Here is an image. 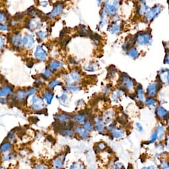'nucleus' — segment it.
Segmentation results:
<instances>
[{
    "mask_svg": "<svg viewBox=\"0 0 169 169\" xmlns=\"http://www.w3.org/2000/svg\"><path fill=\"white\" fill-rule=\"evenodd\" d=\"M35 169H44V168H43V166L40 165V166H37V167L35 168Z\"/></svg>",
    "mask_w": 169,
    "mask_h": 169,
    "instance_id": "nucleus-60",
    "label": "nucleus"
},
{
    "mask_svg": "<svg viewBox=\"0 0 169 169\" xmlns=\"http://www.w3.org/2000/svg\"><path fill=\"white\" fill-rule=\"evenodd\" d=\"M8 19V17L6 14V13L3 12V11H1V13H0V20H1V23L6 21Z\"/></svg>",
    "mask_w": 169,
    "mask_h": 169,
    "instance_id": "nucleus-41",
    "label": "nucleus"
},
{
    "mask_svg": "<svg viewBox=\"0 0 169 169\" xmlns=\"http://www.w3.org/2000/svg\"><path fill=\"white\" fill-rule=\"evenodd\" d=\"M86 117V116L85 115L80 113V114L74 115L73 116H72V119L75 122H77L78 123H82L85 121Z\"/></svg>",
    "mask_w": 169,
    "mask_h": 169,
    "instance_id": "nucleus-23",
    "label": "nucleus"
},
{
    "mask_svg": "<svg viewBox=\"0 0 169 169\" xmlns=\"http://www.w3.org/2000/svg\"><path fill=\"white\" fill-rule=\"evenodd\" d=\"M162 9H163L162 6L159 4L155 5L153 8L148 11L145 14L146 19L149 21H151L159 15V13L161 12Z\"/></svg>",
    "mask_w": 169,
    "mask_h": 169,
    "instance_id": "nucleus-3",
    "label": "nucleus"
},
{
    "mask_svg": "<svg viewBox=\"0 0 169 169\" xmlns=\"http://www.w3.org/2000/svg\"><path fill=\"white\" fill-rule=\"evenodd\" d=\"M5 45V40L3 38V37H1V48L3 47V46Z\"/></svg>",
    "mask_w": 169,
    "mask_h": 169,
    "instance_id": "nucleus-55",
    "label": "nucleus"
},
{
    "mask_svg": "<svg viewBox=\"0 0 169 169\" xmlns=\"http://www.w3.org/2000/svg\"><path fill=\"white\" fill-rule=\"evenodd\" d=\"M70 76L72 80L74 82H78L80 80V74L79 72L76 70H74L71 72Z\"/></svg>",
    "mask_w": 169,
    "mask_h": 169,
    "instance_id": "nucleus-27",
    "label": "nucleus"
},
{
    "mask_svg": "<svg viewBox=\"0 0 169 169\" xmlns=\"http://www.w3.org/2000/svg\"><path fill=\"white\" fill-rule=\"evenodd\" d=\"M121 91L119 90H115L114 92H113V94H112V99L113 100L115 101V102H117V99H118V98L121 96Z\"/></svg>",
    "mask_w": 169,
    "mask_h": 169,
    "instance_id": "nucleus-33",
    "label": "nucleus"
},
{
    "mask_svg": "<svg viewBox=\"0 0 169 169\" xmlns=\"http://www.w3.org/2000/svg\"><path fill=\"white\" fill-rule=\"evenodd\" d=\"M157 133L158 135V141H161L165 135V127L163 125H159L157 127Z\"/></svg>",
    "mask_w": 169,
    "mask_h": 169,
    "instance_id": "nucleus-16",
    "label": "nucleus"
},
{
    "mask_svg": "<svg viewBox=\"0 0 169 169\" xmlns=\"http://www.w3.org/2000/svg\"><path fill=\"white\" fill-rule=\"evenodd\" d=\"M120 86L121 90H125L127 91H132L135 86L134 81L127 74H122L120 78Z\"/></svg>",
    "mask_w": 169,
    "mask_h": 169,
    "instance_id": "nucleus-1",
    "label": "nucleus"
},
{
    "mask_svg": "<svg viewBox=\"0 0 169 169\" xmlns=\"http://www.w3.org/2000/svg\"><path fill=\"white\" fill-rule=\"evenodd\" d=\"M156 113L157 115V117L160 119H164L168 117L169 112L166 111L163 107L161 106H159L157 108Z\"/></svg>",
    "mask_w": 169,
    "mask_h": 169,
    "instance_id": "nucleus-8",
    "label": "nucleus"
},
{
    "mask_svg": "<svg viewBox=\"0 0 169 169\" xmlns=\"http://www.w3.org/2000/svg\"><path fill=\"white\" fill-rule=\"evenodd\" d=\"M45 105L43 99L36 96L32 98L31 108H33V110L36 111H42L43 108H45Z\"/></svg>",
    "mask_w": 169,
    "mask_h": 169,
    "instance_id": "nucleus-4",
    "label": "nucleus"
},
{
    "mask_svg": "<svg viewBox=\"0 0 169 169\" xmlns=\"http://www.w3.org/2000/svg\"><path fill=\"white\" fill-rule=\"evenodd\" d=\"M34 57L39 61H43L47 59V52L43 49L42 46L39 45L37 47L36 50L34 52Z\"/></svg>",
    "mask_w": 169,
    "mask_h": 169,
    "instance_id": "nucleus-6",
    "label": "nucleus"
},
{
    "mask_svg": "<svg viewBox=\"0 0 169 169\" xmlns=\"http://www.w3.org/2000/svg\"><path fill=\"white\" fill-rule=\"evenodd\" d=\"M141 169H159V168L155 165H149L147 166H144V167H143Z\"/></svg>",
    "mask_w": 169,
    "mask_h": 169,
    "instance_id": "nucleus-49",
    "label": "nucleus"
},
{
    "mask_svg": "<svg viewBox=\"0 0 169 169\" xmlns=\"http://www.w3.org/2000/svg\"><path fill=\"white\" fill-rule=\"evenodd\" d=\"M95 127L97 130H98L99 132H101L103 130V122L102 120H101V118H97L95 121Z\"/></svg>",
    "mask_w": 169,
    "mask_h": 169,
    "instance_id": "nucleus-25",
    "label": "nucleus"
},
{
    "mask_svg": "<svg viewBox=\"0 0 169 169\" xmlns=\"http://www.w3.org/2000/svg\"><path fill=\"white\" fill-rule=\"evenodd\" d=\"M159 169H169V161L167 159H162L159 164Z\"/></svg>",
    "mask_w": 169,
    "mask_h": 169,
    "instance_id": "nucleus-29",
    "label": "nucleus"
},
{
    "mask_svg": "<svg viewBox=\"0 0 169 169\" xmlns=\"http://www.w3.org/2000/svg\"><path fill=\"white\" fill-rule=\"evenodd\" d=\"M164 63L166 64H169V53L168 54H166L165 59H164Z\"/></svg>",
    "mask_w": 169,
    "mask_h": 169,
    "instance_id": "nucleus-54",
    "label": "nucleus"
},
{
    "mask_svg": "<svg viewBox=\"0 0 169 169\" xmlns=\"http://www.w3.org/2000/svg\"><path fill=\"white\" fill-rule=\"evenodd\" d=\"M168 3L169 4V1H168Z\"/></svg>",
    "mask_w": 169,
    "mask_h": 169,
    "instance_id": "nucleus-61",
    "label": "nucleus"
},
{
    "mask_svg": "<svg viewBox=\"0 0 169 169\" xmlns=\"http://www.w3.org/2000/svg\"><path fill=\"white\" fill-rule=\"evenodd\" d=\"M52 75V72L49 68H46L45 72H44L43 74H42V76L44 78V79L47 80L48 78H50V76Z\"/></svg>",
    "mask_w": 169,
    "mask_h": 169,
    "instance_id": "nucleus-32",
    "label": "nucleus"
},
{
    "mask_svg": "<svg viewBox=\"0 0 169 169\" xmlns=\"http://www.w3.org/2000/svg\"><path fill=\"white\" fill-rule=\"evenodd\" d=\"M155 103H156L155 99L152 98H148L146 99V101H145V103L147 104V106H152V105H154V104H155Z\"/></svg>",
    "mask_w": 169,
    "mask_h": 169,
    "instance_id": "nucleus-43",
    "label": "nucleus"
},
{
    "mask_svg": "<svg viewBox=\"0 0 169 169\" xmlns=\"http://www.w3.org/2000/svg\"><path fill=\"white\" fill-rule=\"evenodd\" d=\"M127 169H133V166H132V164H129L128 166H127Z\"/></svg>",
    "mask_w": 169,
    "mask_h": 169,
    "instance_id": "nucleus-59",
    "label": "nucleus"
},
{
    "mask_svg": "<svg viewBox=\"0 0 169 169\" xmlns=\"http://www.w3.org/2000/svg\"><path fill=\"white\" fill-rule=\"evenodd\" d=\"M54 117L57 121L63 123L70 122V121H69L70 118H69L68 114H66V113H63V114L61 115H55Z\"/></svg>",
    "mask_w": 169,
    "mask_h": 169,
    "instance_id": "nucleus-14",
    "label": "nucleus"
},
{
    "mask_svg": "<svg viewBox=\"0 0 169 169\" xmlns=\"http://www.w3.org/2000/svg\"><path fill=\"white\" fill-rule=\"evenodd\" d=\"M47 140L49 141L50 142H54V139H53L51 136H48L47 137Z\"/></svg>",
    "mask_w": 169,
    "mask_h": 169,
    "instance_id": "nucleus-57",
    "label": "nucleus"
},
{
    "mask_svg": "<svg viewBox=\"0 0 169 169\" xmlns=\"http://www.w3.org/2000/svg\"><path fill=\"white\" fill-rule=\"evenodd\" d=\"M135 41L139 45H150L152 39L150 34L147 33H141L137 34L135 37Z\"/></svg>",
    "mask_w": 169,
    "mask_h": 169,
    "instance_id": "nucleus-2",
    "label": "nucleus"
},
{
    "mask_svg": "<svg viewBox=\"0 0 169 169\" xmlns=\"http://www.w3.org/2000/svg\"><path fill=\"white\" fill-rule=\"evenodd\" d=\"M114 169H126L123 164L121 163H115L113 165Z\"/></svg>",
    "mask_w": 169,
    "mask_h": 169,
    "instance_id": "nucleus-45",
    "label": "nucleus"
},
{
    "mask_svg": "<svg viewBox=\"0 0 169 169\" xmlns=\"http://www.w3.org/2000/svg\"><path fill=\"white\" fill-rule=\"evenodd\" d=\"M57 99H59L60 103H62V105L65 106L64 105V103H65V101H66L67 99H68V96H67L66 94H62L61 97H57Z\"/></svg>",
    "mask_w": 169,
    "mask_h": 169,
    "instance_id": "nucleus-36",
    "label": "nucleus"
},
{
    "mask_svg": "<svg viewBox=\"0 0 169 169\" xmlns=\"http://www.w3.org/2000/svg\"><path fill=\"white\" fill-rule=\"evenodd\" d=\"M83 128H84V130L87 131H90L92 129V123L90 121H86L84 122V126H83Z\"/></svg>",
    "mask_w": 169,
    "mask_h": 169,
    "instance_id": "nucleus-34",
    "label": "nucleus"
},
{
    "mask_svg": "<svg viewBox=\"0 0 169 169\" xmlns=\"http://www.w3.org/2000/svg\"><path fill=\"white\" fill-rule=\"evenodd\" d=\"M160 80L164 84H169V70H163L159 74Z\"/></svg>",
    "mask_w": 169,
    "mask_h": 169,
    "instance_id": "nucleus-15",
    "label": "nucleus"
},
{
    "mask_svg": "<svg viewBox=\"0 0 169 169\" xmlns=\"http://www.w3.org/2000/svg\"><path fill=\"white\" fill-rule=\"evenodd\" d=\"M71 38L70 37H67V38H63L62 39H61V46L62 47L64 48V49H65V48L66 47L67 44L69 43V41H70Z\"/></svg>",
    "mask_w": 169,
    "mask_h": 169,
    "instance_id": "nucleus-37",
    "label": "nucleus"
},
{
    "mask_svg": "<svg viewBox=\"0 0 169 169\" xmlns=\"http://www.w3.org/2000/svg\"><path fill=\"white\" fill-rule=\"evenodd\" d=\"M53 96H54V94H53L52 92H51L50 90H46L45 94H44V98H45V101H47V104L50 105L52 102Z\"/></svg>",
    "mask_w": 169,
    "mask_h": 169,
    "instance_id": "nucleus-21",
    "label": "nucleus"
},
{
    "mask_svg": "<svg viewBox=\"0 0 169 169\" xmlns=\"http://www.w3.org/2000/svg\"><path fill=\"white\" fill-rule=\"evenodd\" d=\"M62 10H63V7H62V4L57 3L56 5L53 7V10H52L51 12L47 14V15L50 19H52L55 16L61 14L62 12Z\"/></svg>",
    "mask_w": 169,
    "mask_h": 169,
    "instance_id": "nucleus-7",
    "label": "nucleus"
},
{
    "mask_svg": "<svg viewBox=\"0 0 169 169\" xmlns=\"http://www.w3.org/2000/svg\"><path fill=\"white\" fill-rule=\"evenodd\" d=\"M88 135H89V132L84 130V129L81 132V133L80 134V137L83 139H86L88 137Z\"/></svg>",
    "mask_w": 169,
    "mask_h": 169,
    "instance_id": "nucleus-44",
    "label": "nucleus"
},
{
    "mask_svg": "<svg viewBox=\"0 0 169 169\" xmlns=\"http://www.w3.org/2000/svg\"><path fill=\"white\" fill-rule=\"evenodd\" d=\"M34 43V40L33 36L31 35V34H27L26 36L24 37L23 39L22 45H23L25 47L30 48L33 47Z\"/></svg>",
    "mask_w": 169,
    "mask_h": 169,
    "instance_id": "nucleus-9",
    "label": "nucleus"
},
{
    "mask_svg": "<svg viewBox=\"0 0 169 169\" xmlns=\"http://www.w3.org/2000/svg\"><path fill=\"white\" fill-rule=\"evenodd\" d=\"M59 133L61 135L65 137H69L72 136L74 132L72 129H71L70 128H64L61 129Z\"/></svg>",
    "mask_w": 169,
    "mask_h": 169,
    "instance_id": "nucleus-20",
    "label": "nucleus"
},
{
    "mask_svg": "<svg viewBox=\"0 0 169 169\" xmlns=\"http://www.w3.org/2000/svg\"><path fill=\"white\" fill-rule=\"evenodd\" d=\"M159 91V84L157 83H152L150 84L147 88V96L149 97L155 96L157 94V92Z\"/></svg>",
    "mask_w": 169,
    "mask_h": 169,
    "instance_id": "nucleus-10",
    "label": "nucleus"
},
{
    "mask_svg": "<svg viewBox=\"0 0 169 169\" xmlns=\"http://www.w3.org/2000/svg\"><path fill=\"white\" fill-rule=\"evenodd\" d=\"M0 29H1V31H8V25L1 24V25H0Z\"/></svg>",
    "mask_w": 169,
    "mask_h": 169,
    "instance_id": "nucleus-50",
    "label": "nucleus"
},
{
    "mask_svg": "<svg viewBox=\"0 0 169 169\" xmlns=\"http://www.w3.org/2000/svg\"><path fill=\"white\" fill-rule=\"evenodd\" d=\"M136 127H137V129L139 130V131H140V132H142L143 131V127L139 123H136Z\"/></svg>",
    "mask_w": 169,
    "mask_h": 169,
    "instance_id": "nucleus-51",
    "label": "nucleus"
},
{
    "mask_svg": "<svg viewBox=\"0 0 169 169\" xmlns=\"http://www.w3.org/2000/svg\"><path fill=\"white\" fill-rule=\"evenodd\" d=\"M106 148V143H104L103 142H100L98 143V149L99 150H103Z\"/></svg>",
    "mask_w": 169,
    "mask_h": 169,
    "instance_id": "nucleus-47",
    "label": "nucleus"
},
{
    "mask_svg": "<svg viewBox=\"0 0 169 169\" xmlns=\"http://www.w3.org/2000/svg\"><path fill=\"white\" fill-rule=\"evenodd\" d=\"M137 98L140 101V102L143 103L144 101V94H143V87L141 84H138L137 88Z\"/></svg>",
    "mask_w": 169,
    "mask_h": 169,
    "instance_id": "nucleus-18",
    "label": "nucleus"
},
{
    "mask_svg": "<svg viewBox=\"0 0 169 169\" xmlns=\"http://www.w3.org/2000/svg\"><path fill=\"white\" fill-rule=\"evenodd\" d=\"M16 98L18 99V101L19 100H23L25 101V98L27 97V92H25L23 90H19L17 92V93L15 94Z\"/></svg>",
    "mask_w": 169,
    "mask_h": 169,
    "instance_id": "nucleus-24",
    "label": "nucleus"
},
{
    "mask_svg": "<svg viewBox=\"0 0 169 169\" xmlns=\"http://www.w3.org/2000/svg\"><path fill=\"white\" fill-rule=\"evenodd\" d=\"M67 90H69L70 92H77L78 90H80V88L78 86H68L66 87Z\"/></svg>",
    "mask_w": 169,
    "mask_h": 169,
    "instance_id": "nucleus-40",
    "label": "nucleus"
},
{
    "mask_svg": "<svg viewBox=\"0 0 169 169\" xmlns=\"http://www.w3.org/2000/svg\"><path fill=\"white\" fill-rule=\"evenodd\" d=\"M58 85H61V82L59 81H58L57 80H52L49 83V88L50 89H53L55 86H57Z\"/></svg>",
    "mask_w": 169,
    "mask_h": 169,
    "instance_id": "nucleus-39",
    "label": "nucleus"
},
{
    "mask_svg": "<svg viewBox=\"0 0 169 169\" xmlns=\"http://www.w3.org/2000/svg\"><path fill=\"white\" fill-rule=\"evenodd\" d=\"M33 61H29V62H28L27 63V66L29 67V68H31L32 66H33Z\"/></svg>",
    "mask_w": 169,
    "mask_h": 169,
    "instance_id": "nucleus-56",
    "label": "nucleus"
},
{
    "mask_svg": "<svg viewBox=\"0 0 169 169\" xmlns=\"http://www.w3.org/2000/svg\"><path fill=\"white\" fill-rule=\"evenodd\" d=\"M64 159H65V155H61L57 157V158L54 160V162H53L54 168V169L61 168L62 167V166H63Z\"/></svg>",
    "mask_w": 169,
    "mask_h": 169,
    "instance_id": "nucleus-12",
    "label": "nucleus"
},
{
    "mask_svg": "<svg viewBox=\"0 0 169 169\" xmlns=\"http://www.w3.org/2000/svg\"><path fill=\"white\" fill-rule=\"evenodd\" d=\"M11 145L10 142H5L2 143L1 146V152H7L11 150Z\"/></svg>",
    "mask_w": 169,
    "mask_h": 169,
    "instance_id": "nucleus-30",
    "label": "nucleus"
},
{
    "mask_svg": "<svg viewBox=\"0 0 169 169\" xmlns=\"http://www.w3.org/2000/svg\"><path fill=\"white\" fill-rule=\"evenodd\" d=\"M165 147H166V149H168L169 150V135L167 136L166 139V143H165Z\"/></svg>",
    "mask_w": 169,
    "mask_h": 169,
    "instance_id": "nucleus-53",
    "label": "nucleus"
},
{
    "mask_svg": "<svg viewBox=\"0 0 169 169\" xmlns=\"http://www.w3.org/2000/svg\"><path fill=\"white\" fill-rule=\"evenodd\" d=\"M157 140H158V135H157V131H155L154 132H152L151 135H150V139L149 143H153Z\"/></svg>",
    "mask_w": 169,
    "mask_h": 169,
    "instance_id": "nucleus-35",
    "label": "nucleus"
},
{
    "mask_svg": "<svg viewBox=\"0 0 169 169\" xmlns=\"http://www.w3.org/2000/svg\"><path fill=\"white\" fill-rule=\"evenodd\" d=\"M70 169H85V167L81 163H74L71 166Z\"/></svg>",
    "mask_w": 169,
    "mask_h": 169,
    "instance_id": "nucleus-38",
    "label": "nucleus"
},
{
    "mask_svg": "<svg viewBox=\"0 0 169 169\" xmlns=\"http://www.w3.org/2000/svg\"><path fill=\"white\" fill-rule=\"evenodd\" d=\"M149 10V7L146 5V4L145 3V2H144V3L142 4V5H141L139 7L137 11L140 15H144V14H146V13H147V12Z\"/></svg>",
    "mask_w": 169,
    "mask_h": 169,
    "instance_id": "nucleus-28",
    "label": "nucleus"
},
{
    "mask_svg": "<svg viewBox=\"0 0 169 169\" xmlns=\"http://www.w3.org/2000/svg\"><path fill=\"white\" fill-rule=\"evenodd\" d=\"M114 4H108L106 3L104 5V13H107L109 15H115L117 13V4H115L117 1H114Z\"/></svg>",
    "mask_w": 169,
    "mask_h": 169,
    "instance_id": "nucleus-5",
    "label": "nucleus"
},
{
    "mask_svg": "<svg viewBox=\"0 0 169 169\" xmlns=\"http://www.w3.org/2000/svg\"><path fill=\"white\" fill-rule=\"evenodd\" d=\"M11 42L15 47H19L23 43L21 36L19 33H15L11 38Z\"/></svg>",
    "mask_w": 169,
    "mask_h": 169,
    "instance_id": "nucleus-11",
    "label": "nucleus"
},
{
    "mask_svg": "<svg viewBox=\"0 0 169 169\" xmlns=\"http://www.w3.org/2000/svg\"><path fill=\"white\" fill-rule=\"evenodd\" d=\"M125 131L123 129L121 128H116L115 129H113L112 131V137L114 138H119L122 137L124 135Z\"/></svg>",
    "mask_w": 169,
    "mask_h": 169,
    "instance_id": "nucleus-19",
    "label": "nucleus"
},
{
    "mask_svg": "<svg viewBox=\"0 0 169 169\" xmlns=\"http://www.w3.org/2000/svg\"><path fill=\"white\" fill-rule=\"evenodd\" d=\"M69 62H70V63L72 64H78V62H76L75 60L72 57L69 58Z\"/></svg>",
    "mask_w": 169,
    "mask_h": 169,
    "instance_id": "nucleus-52",
    "label": "nucleus"
},
{
    "mask_svg": "<svg viewBox=\"0 0 169 169\" xmlns=\"http://www.w3.org/2000/svg\"><path fill=\"white\" fill-rule=\"evenodd\" d=\"M41 84H42V82H41V81H37V82H35V86L36 87H39Z\"/></svg>",
    "mask_w": 169,
    "mask_h": 169,
    "instance_id": "nucleus-58",
    "label": "nucleus"
},
{
    "mask_svg": "<svg viewBox=\"0 0 169 169\" xmlns=\"http://www.w3.org/2000/svg\"><path fill=\"white\" fill-rule=\"evenodd\" d=\"M37 92V89L33 88H29L27 91V97H28L31 95H33L34 93Z\"/></svg>",
    "mask_w": 169,
    "mask_h": 169,
    "instance_id": "nucleus-46",
    "label": "nucleus"
},
{
    "mask_svg": "<svg viewBox=\"0 0 169 169\" xmlns=\"http://www.w3.org/2000/svg\"><path fill=\"white\" fill-rule=\"evenodd\" d=\"M62 66H63V63H62V62L53 61L49 63L48 68H49L50 70H57L58 69L61 68Z\"/></svg>",
    "mask_w": 169,
    "mask_h": 169,
    "instance_id": "nucleus-17",
    "label": "nucleus"
},
{
    "mask_svg": "<svg viewBox=\"0 0 169 169\" xmlns=\"http://www.w3.org/2000/svg\"><path fill=\"white\" fill-rule=\"evenodd\" d=\"M36 34L37 36L39 38L41 39V40H43V39L46 37V36H47V33L43 31H39Z\"/></svg>",
    "mask_w": 169,
    "mask_h": 169,
    "instance_id": "nucleus-42",
    "label": "nucleus"
},
{
    "mask_svg": "<svg viewBox=\"0 0 169 169\" xmlns=\"http://www.w3.org/2000/svg\"><path fill=\"white\" fill-rule=\"evenodd\" d=\"M13 88H14V86L11 84L6 86L5 87L2 88L1 89V91H0L1 98L2 97H7L9 95H10L13 92Z\"/></svg>",
    "mask_w": 169,
    "mask_h": 169,
    "instance_id": "nucleus-13",
    "label": "nucleus"
},
{
    "mask_svg": "<svg viewBox=\"0 0 169 169\" xmlns=\"http://www.w3.org/2000/svg\"><path fill=\"white\" fill-rule=\"evenodd\" d=\"M132 41H133L131 40V39L130 37L127 38L126 40V42H125V44L123 45V48L125 50H127L128 48H130L131 44H132V43H133Z\"/></svg>",
    "mask_w": 169,
    "mask_h": 169,
    "instance_id": "nucleus-31",
    "label": "nucleus"
},
{
    "mask_svg": "<svg viewBox=\"0 0 169 169\" xmlns=\"http://www.w3.org/2000/svg\"><path fill=\"white\" fill-rule=\"evenodd\" d=\"M120 29H121V27H120L119 25H117L116 23L113 22L112 23V24L109 27L108 30L112 34H117L118 32L119 31Z\"/></svg>",
    "mask_w": 169,
    "mask_h": 169,
    "instance_id": "nucleus-22",
    "label": "nucleus"
},
{
    "mask_svg": "<svg viewBox=\"0 0 169 169\" xmlns=\"http://www.w3.org/2000/svg\"><path fill=\"white\" fill-rule=\"evenodd\" d=\"M127 54L130 57L133 58V59H135V58H137L139 56V52L136 48L131 47L129 49L128 52H127Z\"/></svg>",
    "mask_w": 169,
    "mask_h": 169,
    "instance_id": "nucleus-26",
    "label": "nucleus"
},
{
    "mask_svg": "<svg viewBox=\"0 0 169 169\" xmlns=\"http://www.w3.org/2000/svg\"><path fill=\"white\" fill-rule=\"evenodd\" d=\"M39 121V119L37 117H31L29 118V121L32 123H36Z\"/></svg>",
    "mask_w": 169,
    "mask_h": 169,
    "instance_id": "nucleus-48",
    "label": "nucleus"
}]
</instances>
